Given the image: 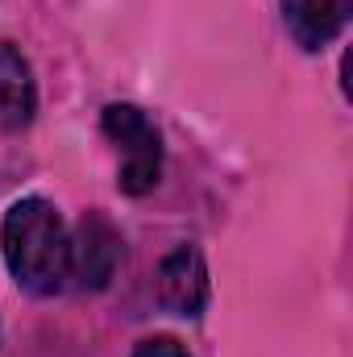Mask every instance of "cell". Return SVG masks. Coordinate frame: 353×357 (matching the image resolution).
Masks as SVG:
<instances>
[{
    "label": "cell",
    "mask_w": 353,
    "mask_h": 357,
    "mask_svg": "<svg viewBox=\"0 0 353 357\" xmlns=\"http://www.w3.org/2000/svg\"><path fill=\"white\" fill-rule=\"evenodd\" d=\"M0 254L17 287L29 295H59L71 278V229L50 199H17L0 225Z\"/></svg>",
    "instance_id": "obj_1"
},
{
    "label": "cell",
    "mask_w": 353,
    "mask_h": 357,
    "mask_svg": "<svg viewBox=\"0 0 353 357\" xmlns=\"http://www.w3.org/2000/svg\"><path fill=\"white\" fill-rule=\"evenodd\" d=\"M104 137L117 146L121 167H117V187L125 195H146L158 187L163 175V137L154 121L137 104H108L100 116Z\"/></svg>",
    "instance_id": "obj_2"
},
{
    "label": "cell",
    "mask_w": 353,
    "mask_h": 357,
    "mask_svg": "<svg viewBox=\"0 0 353 357\" xmlns=\"http://www.w3.org/2000/svg\"><path fill=\"white\" fill-rule=\"evenodd\" d=\"M121 262V233L104 212H84L71 233V278L80 291H104Z\"/></svg>",
    "instance_id": "obj_3"
},
{
    "label": "cell",
    "mask_w": 353,
    "mask_h": 357,
    "mask_svg": "<svg viewBox=\"0 0 353 357\" xmlns=\"http://www.w3.org/2000/svg\"><path fill=\"white\" fill-rule=\"evenodd\" d=\"M154 287H158V303L175 316H200L208 307V295H212V282H208V262L195 245H175L154 274Z\"/></svg>",
    "instance_id": "obj_4"
},
{
    "label": "cell",
    "mask_w": 353,
    "mask_h": 357,
    "mask_svg": "<svg viewBox=\"0 0 353 357\" xmlns=\"http://www.w3.org/2000/svg\"><path fill=\"white\" fill-rule=\"evenodd\" d=\"M353 0H283V25L299 50H324L350 25Z\"/></svg>",
    "instance_id": "obj_5"
},
{
    "label": "cell",
    "mask_w": 353,
    "mask_h": 357,
    "mask_svg": "<svg viewBox=\"0 0 353 357\" xmlns=\"http://www.w3.org/2000/svg\"><path fill=\"white\" fill-rule=\"evenodd\" d=\"M38 108V88L25 54L13 42H0V129H25Z\"/></svg>",
    "instance_id": "obj_6"
},
{
    "label": "cell",
    "mask_w": 353,
    "mask_h": 357,
    "mask_svg": "<svg viewBox=\"0 0 353 357\" xmlns=\"http://www.w3.org/2000/svg\"><path fill=\"white\" fill-rule=\"evenodd\" d=\"M129 357H187V349L179 345L175 337H146V341L133 345Z\"/></svg>",
    "instance_id": "obj_7"
}]
</instances>
